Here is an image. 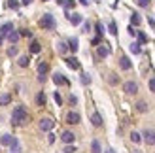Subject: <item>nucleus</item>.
<instances>
[{
    "mask_svg": "<svg viewBox=\"0 0 155 153\" xmlns=\"http://www.w3.org/2000/svg\"><path fill=\"white\" fill-rule=\"evenodd\" d=\"M68 100H70V104H72V106H76V104H78V98H76L74 95H70V98H68Z\"/></svg>",
    "mask_w": 155,
    "mask_h": 153,
    "instance_id": "nucleus-43",
    "label": "nucleus"
},
{
    "mask_svg": "<svg viewBox=\"0 0 155 153\" xmlns=\"http://www.w3.org/2000/svg\"><path fill=\"white\" fill-rule=\"evenodd\" d=\"M64 60H66V66L68 68H72V70H80V60H78L76 57H68Z\"/></svg>",
    "mask_w": 155,
    "mask_h": 153,
    "instance_id": "nucleus-10",
    "label": "nucleus"
},
{
    "mask_svg": "<svg viewBox=\"0 0 155 153\" xmlns=\"http://www.w3.org/2000/svg\"><path fill=\"white\" fill-rule=\"evenodd\" d=\"M63 153H76V148L72 146V144H66V148L63 149Z\"/></svg>",
    "mask_w": 155,
    "mask_h": 153,
    "instance_id": "nucleus-36",
    "label": "nucleus"
},
{
    "mask_svg": "<svg viewBox=\"0 0 155 153\" xmlns=\"http://www.w3.org/2000/svg\"><path fill=\"white\" fill-rule=\"evenodd\" d=\"M55 25H57V23H55V17H53L51 13H44L42 19L38 21V27L44 28V30H53V28H55Z\"/></svg>",
    "mask_w": 155,
    "mask_h": 153,
    "instance_id": "nucleus-2",
    "label": "nucleus"
},
{
    "mask_svg": "<svg viewBox=\"0 0 155 153\" xmlns=\"http://www.w3.org/2000/svg\"><path fill=\"white\" fill-rule=\"evenodd\" d=\"M28 63H30V59H28L27 55H21V57H19V60H17V64H19L21 68H27V66H28Z\"/></svg>",
    "mask_w": 155,
    "mask_h": 153,
    "instance_id": "nucleus-24",
    "label": "nucleus"
},
{
    "mask_svg": "<svg viewBox=\"0 0 155 153\" xmlns=\"http://www.w3.org/2000/svg\"><path fill=\"white\" fill-rule=\"evenodd\" d=\"M10 151H12V153H21V144H19V140H17V138H15V140L12 142Z\"/></svg>",
    "mask_w": 155,
    "mask_h": 153,
    "instance_id": "nucleus-22",
    "label": "nucleus"
},
{
    "mask_svg": "<svg viewBox=\"0 0 155 153\" xmlns=\"http://www.w3.org/2000/svg\"><path fill=\"white\" fill-rule=\"evenodd\" d=\"M80 113H78V112H68L66 113V123L68 125H78V123H80Z\"/></svg>",
    "mask_w": 155,
    "mask_h": 153,
    "instance_id": "nucleus-6",
    "label": "nucleus"
},
{
    "mask_svg": "<svg viewBox=\"0 0 155 153\" xmlns=\"http://www.w3.org/2000/svg\"><path fill=\"white\" fill-rule=\"evenodd\" d=\"M136 4L140 6V8H148L150 6V0H136Z\"/></svg>",
    "mask_w": 155,
    "mask_h": 153,
    "instance_id": "nucleus-38",
    "label": "nucleus"
},
{
    "mask_svg": "<svg viewBox=\"0 0 155 153\" xmlns=\"http://www.w3.org/2000/svg\"><path fill=\"white\" fill-rule=\"evenodd\" d=\"M150 25H151V27H155V19H150Z\"/></svg>",
    "mask_w": 155,
    "mask_h": 153,
    "instance_id": "nucleus-50",
    "label": "nucleus"
},
{
    "mask_svg": "<svg viewBox=\"0 0 155 153\" xmlns=\"http://www.w3.org/2000/svg\"><path fill=\"white\" fill-rule=\"evenodd\" d=\"M108 55H110V47H108L106 44H102V45H98V47H97V57L98 59H106Z\"/></svg>",
    "mask_w": 155,
    "mask_h": 153,
    "instance_id": "nucleus-7",
    "label": "nucleus"
},
{
    "mask_svg": "<svg viewBox=\"0 0 155 153\" xmlns=\"http://www.w3.org/2000/svg\"><path fill=\"white\" fill-rule=\"evenodd\" d=\"M64 2L66 0H57V4H61V6H64Z\"/></svg>",
    "mask_w": 155,
    "mask_h": 153,
    "instance_id": "nucleus-49",
    "label": "nucleus"
},
{
    "mask_svg": "<svg viewBox=\"0 0 155 153\" xmlns=\"http://www.w3.org/2000/svg\"><path fill=\"white\" fill-rule=\"evenodd\" d=\"M104 153H115V151H114V149H106Z\"/></svg>",
    "mask_w": 155,
    "mask_h": 153,
    "instance_id": "nucleus-52",
    "label": "nucleus"
},
{
    "mask_svg": "<svg viewBox=\"0 0 155 153\" xmlns=\"http://www.w3.org/2000/svg\"><path fill=\"white\" fill-rule=\"evenodd\" d=\"M44 2H48V0H44Z\"/></svg>",
    "mask_w": 155,
    "mask_h": 153,
    "instance_id": "nucleus-54",
    "label": "nucleus"
},
{
    "mask_svg": "<svg viewBox=\"0 0 155 153\" xmlns=\"http://www.w3.org/2000/svg\"><path fill=\"white\" fill-rule=\"evenodd\" d=\"M136 36H138V42L140 44H148V36H146L144 32H136Z\"/></svg>",
    "mask_w": 155,
    "mask_h": 153,
    "instance_id": "nucleus-32",
    "label": "nucleus"
},
{
    "mask_svg": "<svg viewBox=\"0 0 155 153\" xmlns=\"http://www.w3.org/2000/svg\"><path fill=\"white\" fill-rule=\"evenodd\" d=\"M140 23H142V19H140V15H138V13H133V15H130V25H133V27H138Z\"/></svg>",
    "mask_w": 155,
    "mask_h": 153,
    "instance_id": "nucleus-26",
    "label": "nucleus"
},
{
    "mask_svg": "<svg viewBox=\"0 0 155 153\" xmlns=\"http://www.w3.org/2000/svg\"><path fill=\"white\" fill-rule=\"evenodd\" d=\"M40 51H42L40 42H38V40H32V42H30V53H40Z\"/></svg>",
    "mask_w": 155,
    "mask_h": 153,
    "instance_id": "nucleus-16",
    "label": "nucleus"
},
{
    "mask_svg": "<svg viewBox=\"0 0 155 153\" xmlns=\"http://www.w3.org/2000/svg\"><path fill=\"white\" fill-rule=\"evenodd\" d=\"M91 153H102V148H100V142L98 140H93L91 142Z\"/></svg>",
    "mask_w": 155,
    "mask_h": 153,
    "instance_id": "nucleus-21",
    "label": "nucleus"
},
{
    "mask_svg": "<svg viewBox=\"0 0 155 153\" xmlns=\"http://www.w3.org/2000/svg\"><path fill=\"white\" fill-rule=\"evenodd\" d=\"M140 45H142L140 42H133V44H130V51H133L134 55H138V53L142 51V47H140Z\"/></svg>",
    "mask_w": 155,
    "mask_h": 153,
    "instance_id": "nucleus-27",
    "label": "nucleus"
},
{
    "mask_svg": "<svg viewBox=\"0 0 155 153\" xmlns=\"http://www.w3.org/2000/svg\"><path fill=\"white\" fill-rule=\"evenodd\" d=\"M48 70H49V64L48 63H40V64H38V76H45Z\"/></svg>",
    "mask_w": 155,
    "mask_h": 153,
    "instance_id": "nucleus-17",
    "label": "nucleus"
},
{
    "mask_svg": "<svg viewBox=\"0 0 155 153\" xmlns=\"http://www.w3.org/2000/svg\"><path fill=\"white\" fill-rule=\"evenodd\" d=\"M45 102H48V98H45V93H42V91H40V93L36 95V104H38V106H45Z\"/></svg>",
    "mask_w": 155,
    "mask_h": 153,
    "instance_id": "nucleus-20",
    "label": "nucleus"
},
{
    "mask_svg": "<svg viewBox=\"0 0 155 153\" xmlns=\"http://www.w3.org/2000/svg\"><path fill=\"white\" fill-rule=\"evenodd\" d=\"M93 45H98L100 44V36H97V38H93V42H91Z\"/></svg>",
    "mask_w": 155,
    "mask_h": 153,
    "instance_id": "nucleus-46",
    "label": "nucleus"
},
{
    "mask_svg": "<svg viewBox=\"0 0 155 153\" xmlns=\"http://www.w3.org/2000/svg\"><path fill=\"white\" fill-rule=\"evenodd\" d=\"M66 17H68V21H70L72 25H80V23H83V17H81L80 13H72V15L66 13Z\"/></svg>",
    "mask_w": 155,
    "mask_h": 153,
    "instance_id": "nucleus-12",
    "label": "nucleus"
},
{
    "mask_svg": "<svg viewBox=\"0 0 155 153\" xmlns=\"http://www.w3.org/2000/svg\"><path fill=\"white\" fill-rule=\"evenodd\" d=\"M123 91H125L127 95H136L138 93V83L136 81H127L125 85H123Z\"/></svg>",
    "mask_w": 155,
    "mask_h": 153,
    "instance_id": "nucleus-5",
    "label": "nucleus"
},
{
    "mask_svg": "<svg viewBox=\"0 0 155 153\" xmlns=\"http://www.w3.org/2000/svg\"><path fill=\"white\" fill-rule=\"evenodd\" d=\"M136 110L140 112V113H146V112H148V102H144V100L136 102Z\"/></svg>",
    "mask_w": 155,
    "mask_h": 153,
    "instance_id": "nucleus-25",
    "label": "nucleus"
},
{
    "mask_svg": "<svg viewBox=\"0 0 155 153\" xmlns=\"http://www.w3.org/2000/svg\"><path fill=\"white\" fill-rule=\"evenodd\" d=\"M28 121V113L25 110V106H15V110L12 113V123L15 127H21V125H25Z\"/></svg>",
    "mask_w": 155,
    "mask_h": 153,
    "instance_id": "nucleus-1",
    "label": "nucleus"
},
{
    "mask_svg": "<svg viewBox=\"0 0 155 153\" xmlns=\"http://www.w3.org/2000/svg\"><path fill=\"white\" fill-rule=\"evenodd\" d=\"M12 30H13V23H10V21H8V23H4V25L0 27V36H2V38H6L8 34L12 32Z\"/></svg>",
    "mask_w": 155,
    "mask_h": 153,
    "instance_id": "nucleus-9",
    "label": "nucleus"
},
{
    "mask_svg": "<svg viewBox=\"0 0 155 153\" xmlns=\"http://www.w3.org/2000/svg\"><path fill=\"white\" fill-rule=\"evenodd\" d=\"M89 28H91V25L85 21V23H83V32H89Z\"/></svg>",
    "mask_w": 155,
    "mask_h": 153,
    "instance_id": "nucleus-45",
    "label": "nucleus"
},
{
    "mask_svg": "<svg viewBox=\"0 0 155 153\" xmlns=\"http://www.w3.org/2000/svg\"><path fill=\"white\" fill-rule=\"evenodd\" d=\"M55 102H57L59 106L63 104V98H61V95H59V93H55Z\"/></svg>",
    "mask_w": 155,
    "mask_h": 153,
    "instance_id": "nucleus-42",
    "label": "nucleus"
},
{
    "mask_svg": "<svg viewBox=\"0 0 155 153\" xmlns=\"http://www.w3.org/2000/svg\"><path fill=\"white\" fill-rule=\"evenodd\" d=\"M17 53H19V49L15 47V45H12V47L8 49V57H15V55H17Z\"/></svg>",
    "mask_w": 155,
    "mask_h": 153,
    "instance_id": "nucleus-34",
    "label": "nucleus"
},
{
    "mask_svg": "<svg viewBox=\"0 0 155 153\" xmlns=\"http://www.w3.org/2000/svg\"><path fill=\"white\" fill-rule=\"evenodd\" d=\"M21 2H23V6H28L30 2H32V0H21Z\"/></svg>",
    "mask_w": 155,
    "mask_h": 153,
    "instance_id": "nucleus-48",
    "label": "nucleus"
},
{
    "mask_svg": "<svg viewBox=\"0 0 155 153\" xmlns=\"http://www.w3.org/2000/svg\"><path fill=\"white\" fill-rule=\"evenodd\" d=\"M78 47H80V44H78V38H70V40H68V49L76 53Z\"/></svg>",
    "mask_w": 155,
    "mask_h": 153,
    "instance_id": "nucleus-19",
    "label": "nucleus"
},
{
    "mask_svg": "<svg viewBox=\"0 0 155 153\" xmlns=\"http://www.w3.org/2000/svg\"><path fill=\"white\" fill-rule=\"evenodd\" d=\"M80 2H81L83 6H87V4H89V2H87V0H80Z\"/></svg>",
    "mask_w": 155,
    "mask_h": 153,
    "instance_id": "nucleus-51",
    "label": "nucleus"
},
{
    "mask_svg": "<svg viewBox=\"0 0 155 153\" xmlns=\"http://www.w3.org/2000/svg\"><path fill=\"white\" fill-rule=\"evenodd\" d=\"M13 140H15V138H13L12 134H2V136H0V144H2V146H8V148L12 146Z\"/></svg>",
    "mask_w": 155,
    "mask_h": 153,
    "instance_id": "nucleus-13",
    "label": "nucleus"
},
{
    "mask_svg": "<svg viewBox=\"0 0 155 153\" xmlns=\"http://www.w3.org/2000/svg\"><path fill=\"white\" fill-rule=\"evenodd\" d=\"M81 83H83V85H89V83H91V78L87 74H81Z\"/></svg>",
    "mask_w": 155,
    "mask_h": 153,
    "instance_id": "nucleus-37",
    "label": "nucleus"
},
{
    "mask_svg": "<svg viewBox=\"0 0 155 153\" xmlns=\"http://www.w3.org/2000/svg\"><path fill=\"white\" fill-rule=\"evenodd\" d=\"M119 66L123 68V70H130V68H133V63L129 60V57H121L119 59Z\"/></svg>",
    "mask_w": 155,
    "mask_h": 153,
    "instance_id": "nucleus-14",
    "label": "nucleus"
},
{
    "mask_svg": "<svg viewBox=\"0 0 155 153\" xmlns=\"http://www.w3.org/2000/svg\"><path fill=\"white\" fill-rule=\"evenodd\" d=\"M134 153H138V151H134Z\"/></svg>",
    "mask_w": 155,
    "mask_h": 153,
    "instance_id": "nucleus-55",
    "label": "nucleus"
},
{
    "mask_svg": "<svg viewBox=\"0 0 155 153\" xmlns=\"http://www.w3.org/2000/svg\"><path fill=\"white\" fill-rule=\"evenodd\" d=\"M48 140H49V144H53V142H55V134H49V138H48Z\"/></svg>",
    "mask_w": 155,
    "mask_h": 153,
    "instance_id": "nucleus-47",
    "label": "nucleus"
},
{
    "mask_svg": "<svg viewBox=\"0 0 155 153\" xmlns=\"http://www.w3.org/2000/svg\"><path fill=\"white\" fill-rule=\"evenodd\" d=\"M148 87H150V91H151V93H155V78H151V80H150Z\"/></svg>",
    "mask_w": 155,
    "mask_h": 153,
    "instance_id": "nucleus-40",
    "label": "nucleus"
},
{
    "mask_svg": "<svg viewBox=\"0 0 155 153\" xmlns=\"http://www.w3.org/2000/svg\"><path fill=\"white\" fill-rule=\"evenodd\" d=\"M95 30H97V36L102 38V34H104V27L100 25V23H97V25H95Z\"/></svg>",
    "mask_w": 155,
    "mask_h": 153,
    "instance_id": "nucleus-33",
    "label": "nucleus"
},
{
    "mask_svg": "<svg viewBox=\"0 0 155 153\" xmlns=\"http://www.w3.org/2000/svg\"><path fill=\"white\" fill-rule=\"evenodd\" d=\"M108 30H110V34H114V36H115V34H117V25H115V23L112 21L110 25H108Z\"/></svg>",
    "mask_w": 155,
    "mask_h": 153,
    "instance_id": "nucleus-31",
    "label": "nucleus"
},
{
    "mask_svg": "<svg viewBox=\"0 0 155 153\" xmlns=\"http://www.w3.org/2000/svg\"><path fill=\"white\" fill-rule=\"evenodd\" d=\"M53 81H55V85H70V81H68V80H66L61 72L53 74Z\"/></svg>",
    "mask_w": 155,
    "mask_h": 153,
    "instance_id": "nucleus-8",
    "label": "nucleus"
},
{
    "mask_svg": "<svg viewBox=\"0 0 155 153\" xmlns=\"http://www.w3.org/2000/svg\"><path fill=\"white\" fill-rule=\"evenodd\" d=\"M130 140H133L134 144H140V142H142V134H138V132H130Z\"/></svg>",
    "mask_w": 155,
    "mask_h": 153,
    "instance_id": "nucleus-30",
    "label": "nucleus"
},
{
    "mask_svg": "<svg viewBox=\"0 0 155 153\" xmlns=\"http://www.w3.org/2000/svg\"><path fill=\"white\" fill-rule=\"evenodd\" d=\"M19 34H21V36H28V38H30V36H32V32H30V30H28V28H23V30H21V32H19Z\"/></svg>",
    "mask_w": 155,
    "mask_h": 153,
    "instance_id": "nucleus-41",
    "label": "nucleus"
},
{
    "mask_svg": "<svg viewBox=\"0 0 155 153\" xmlns=\"http://www.w3.org/2000/svg\"><path fill=\"white\" fill-rule=\"evenodd\" d=\"M10 102H12V95H10V93L0 95V106H8Z\"/></svg>",
    "mask_w": 155,
    "mask_h": 153,
    "instance_id": "nucleus-18",
    "label": "nucleus"
},
{
    "mask_svg": "<svg viewBox=\"0 0 155 153\" xmlns=\"http://www.w3.org/2000/svg\"><path fill=\"white\" fill-rule=\"evenodd\" d=\"M91 123L95 127H102V117H100V113H93V116H91Z\"/></svg>",
    "mask_w": 155,
    "mask_h": 153,
    "instance_id": "nucleus-15",
    "label": "nucleus"
},
{
    "mask_svg": "<svg viewBox=\"0 0 155 153\" xmlns=\"http://www.w3.org/2000/svg\"><path fill=\"white\" fill-rule=\"evenodd\" d=\"M108 81H110L112 85H117V83H119V78H117V76H115V74H112L110 78H108Z\"/></svg>",
    "mask_w": 155,
    "mask_h": 153,
    "instance_id": "nucleus-35",
    "label": "nucleus"
},
{
    "mask_svg": "<svg viewBox=\"0 0 155 153\" xmlns=\"http://www.w3.org/2000/svg\"><path fill=\"white\" fill-rule=\"evenodd\" d=\"M19 36H21L19 32H15V30H12V32L8 34L6 38H8V42H12V44H17V40H19Z\"/></svg>",
    "mask_w": 155,
    "mask_h": 153,
    "instance_id": "nucleus-23",
    "label": "nucleus"
},
{
    "mask_svg": "<svg viewBox=\"0 0 155 153\" xmlns=\"http://www.w3.org/2000/svg\"><path fill=\"white\" fill-rule=\"evenodd\" d=\"M136 32H138V30H134V27L130 25V27H129V34H130V36H136Z\"/></svg>",
    "mask_w": 155,
    "mask_h": 153,
    "instance_id": "nucleus-44",
    "label": "nucleus"
},
{
    "mask_svg": "<svg viewBox=\"0 0 155 153\" xmlns=\"http://www.w3.org/2000/svg\"><path fill=\"white\" fill-rule=\"evenodd\" d=\"M142 140L148 144V146H153V144H155V131H153V129H146L144 134H142Z\"/></svg>",
    "mask_w": 155,
    "mask_h": 153,
    "instance_id": "nucleus-3",
    "label": "nucleus"
},
{
    "mask_svg": "<svg viewBox=\"0 0 155 153\" xmlns=\"http://www.w3.org/2000/svg\"><path fill=\"white\" fill-rule=\"evenodd\" d=\"M6 8H10V10H17V8H19V2H17V0H8V2H6Z\"/></svg>",
    "mask_w": 155,
    "mask_h": 153,
    "instance_id": "nucleus-28",
    "label": "nucleus"
},
{
    "mask_svg": "<svg viewBox=\"0 0 155 153\" xmlns=\"http://www.w3.org/2000/svg\"><path fill=\"white\" fill-rule=\"evenodd\" d=\"M53 127H55V121H53V119H49V117H44V119H40V131H44V132H49Z\"/></svg>",
    "mask_w": 155,
    "mask_h": 153,
    "instance_id": "nucleus-4",
    "label": "nucleus"
},
{
    "mask_svg": "<svg viewBox=\"0 0 155 153\" xmlns=\"http://www.w3.org/2000/svg\"><path fill=\"white\" fill-rule=\"evenodd\" d=\"M2 42H4V38H2V36H0V45H2Z\"/></svg>",
    "mask_w": 155,
    "mask_h": 153,
    "instance_id": "nucleus-53",
    "label": "nucleus"
},
{
    "mask_svg": "<svg viewBox=\"0 0 155 153\" xmlns=\"http://www.w3.org/2000/svg\"><path fill=\"white\" fill-rule=\"evenodd\" d=\"M57 49H59V53H66L68 51V44L66 42H59L57 44Z\"/></svg>",
    "mask_w": 155,
    "mask_h": 153,
    "instance_id": "nucleus-29",
    "label": "nucleus"
},
{
    "mask_svg": "<svg viewBox=\"0 0 155 153\" xmlns=\"http://www.w3.org/2000/svg\"><path fill=\"white\" fill-rule=\"evenodd\" d=\"M74 138H76V136H74V132H70V131H64L63 134H61V140H63L64 144H72Z\"/></svg>",
    "mask_w": 155,
    "mask_h": 153,
    "instance_id": "nucleus-11",
    "label": "nucleus"
},
{
    "mask_svg": "<svg viewBox=\"0 0 155 153\" xmlns=\"http://www.w3.org/2000/svg\"><path fill=\"white\" fill-rule=\"evenodd\" d=\"M74 6H76V2H74V0H66V2H64V8H66V10H72Z\"/></svg>",
    "mask_w": 155,
    "mask_h": 153,
    "instance_id": "nucleus-39",
    "label": "nucleus"
}]
</instances>
